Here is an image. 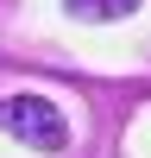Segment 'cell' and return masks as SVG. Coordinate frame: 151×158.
Instances as JSON below:
<instances>
[{"instance_id":"2","label":"cell","mask_w":151,"mask_h":158,"mask_svg":"<svg viewBox=\"0 0 151 158\" xmlns=\"http://www.w3.org/2000/svg\"><path fill=\"white\" fill-rule=\"evenodd\" d=\"M145 0H63V13L82 25H113V19H132Z\"/></svg>"},{"instance_id":"1","label":"cell","mask_w":151,"mask_h":158,"mask_svg":"<svg viewBox=\"0 0 151 158\" xmlns=\"http://www.w3.org/2000/svg\"><path fill=\"white\" fill-rule=\"evenodd\" d=\"M0 127H6L13 139H25V146H38V152H63L69 146V120H63L44 95H6L0 101Z\"/></svg>"}]
</instances>
